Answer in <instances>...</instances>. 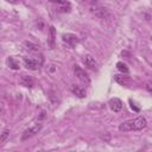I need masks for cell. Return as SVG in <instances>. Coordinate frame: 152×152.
I'll return each mask as SVG.
<instances>
[{"label":"cell","mask_w":152,"mask_h":152,"mask_svg":"<svg viewBox=\"0 0 152 152\" xmlns=\"http://www.w3.org/2000/svg\"><path fill=\"white\" fill-rule=\"evenodd\" d=\"M147 121L144 116H137L134 119H129L119 125L120 132H131V131H141L146 128Z\"/></svg>","instance_id":"6da1fadb"},{"label":"cell","mask_w":152,"mask_h":152,"mask_svg":"<svg viewBox=\"0 0 152 152\" xmlns=\"http://www.w3.org/2000/svg\"><path fill=\"white\" fill-rule=\"evenodd\" d=\"M42 127H43V125H42L40 122H38V124H36V125H33V126L28 127V128H27V129H25V131H24V133L21 134V140L24 141V140H27L28 138H31V137L36 135V134L42 129Z\"/></svg>","instance_id":"7a4b0ae2"},{"label":"cell","mask_w":152,"mask_h":152,"mask_svg":"<svg viewBox=\"0 0 152 152\" xmlns=\"http://www.w3.org/2000/svg\"><path fill=\"white\" fill-rule=\"evenodd\" d=\"M62 38H63V42L66 43V44H68L69 46H71V48L76 46V45L80 43V38H78L76 34H74V33H64Z\"/></svg>","instance_id":"3957f363"},{"label":"cell","mask_w":152,"mask_h":152,"mask_svg":"<svg viewBox=\"0 0 152 152\" xmlns=\"http://www.w3.org/2000/svg\"><path fill=\"white\" fill-rule=\"evenodd\" d=\"M23 62H24V65L30 69V70H37L39 66H40V62H38L37 59L34 58H30V57H24L23 58Z\"/></svg>","instance_id":"277c9868"},{"label":"cell","mask_w":152,"mask_h":152,"mask_svg":"<svg viewBox=\"0 0 152 152\" xmlns=\"http://www.w3.org/2000/svg\"><path fill=\"white\" fill-rule=\"evenodd\" d=\"M74 72H75V75L77 76V78L81 80L82 82H84V83H90V80H89L87 72H86L81 66L75 65V66H74Z\"/></svg>","instance_id":"5b68a950"},{"label":"cell","mask_w":152,"mask_h":152,"mask_svg":"<svg viewBox=\"0 0 152 152\" xmlns=\"http://www.w3.org/2000/svg\"><path fill=\"white\" fill-rule=\"evenodd\" d=\"M82 61H83L84 65H86L88 69H90V70H96V69H97V63H96V61H95L90 55L84 56Z\"/></svg>","instance_id":"8992f818"},{"label":"cell","mask_w":152,"mask_h":152,"mask_svg":"<svg viewBox=\"0 0 152 152\" xmlns=\"http://www.w3.org/2000/svg\"><path fill=\"white\" fill-rule=\"evenodd\" d=\"M108 104H109V107H110V109L113 112H120L122 109V101L120 99H118V97L110 99Z\"/></svg>","instance_id":"52a82bcc"},{"label":"cell","mask_w":152,"mask_h":152,"mask_svg":"<svg viewBox=\"0 0 152 152\" xmlns=\"http://www.w3.org/2000/svg\"><path fill=\"white\" fill-rule=\"evenodd\" d=\"M49 1L58 5L59 6V11H62V12H69L70 8H71V6H70L68 0H49Z\"/></svg>","instance_id":"ba28073f"},{"label":"cell","mask_w":152,"mask_h":152,"mask_svg":"<svg viewBox=\"0 0 152 152\" xmlns=\"http://www.w3.org/2000/svg\"><path fill=\"white\" fill-rule=\"evenodd\" d=\"M20 83H21L23 86H25V87L32 88V87H33V84H34V80L32 78V76L23 74V75H21V77H20Z\"/></svg>","instance_id":"9c48e42d"},{"label":"cell","mask_w":152,"mask_h":152,"mask_svg":"<svg viewBox=\"0 0 152 152\" xmlns=\"http://www.w3.org/2000/svg\"><path fill=\"white\" fill-rule=\"evenodd\" d=\"M91 11H93V13H94L96 17H99V18H101V19H104V18L109 17L108 11H107L106 8H103V7H95V8H93Z\"/></svg>","instance_id":"30bf717a"},{"label":"cell","mask_w":152,"mask_h":152,"mask_svg":"<svg viewBox=\"0 0 152 152\" xmlns=\"http://www.w3.org/2000/svg\"><path fill=\"white\" fill-rule=\"evenodd\" d=\"M71 91H72V94H74V95L78 96V97H81V99L86 97V89H84V88H82V87L72 86V87H71Z\"/></svg>","instance_id":"8fae6325"},{"label":"cell","mask_w":152,"mask_h":152,"mask_svg":"<svg viewBox=\"0 0 152 152\" xmlns=\"http://www.w3.org/2000/svg\"><path fill=\"white\" fill-rule=\"evenodd\" d=\"M114 80H115V82H118L121 86H127L131 82V78L128 76H124V75H114Z\"/></svg>","instance_id":"7c38bea8"},{"label":"cell","mask_w":152,"mask_h":152,"mask_svg":"<svg viewBox=\"0 0 152 152\" xmlns=\"http://www.w3.org/2000/svg\"><path fill=\"white\" fill-rule=\"evenodd\" d=\"M7 65H8L11 69H13V70H18V69L20 68L19 62H17L13 57H8V58H7Z\"/></svg>","instance_id":"4fadbf2b"},{"label":"cell","mask_w":152,"mask_h":152,"mask_svg":"<svg viewBox=\"0 0 152 152\" xmlns=\"http://www.w3.org/2000/svg\"><path fill=\"white\" fill-rule=\"evenodd\" d=\"M116 69L119 70V71H121L122 74H127L129 70H128V66L125 64V63H122V62H118L116 63Z\"/></svg>","instance_id":"5bb4252c"},{"label":"cell","mask_w":152,"mask_h":152,"mask_svg":"<svg viewBox=\"0 0 152 152\" xmlns=\"http://www.w3.org/2000/svg\"><path fill=\"white\" fill-rule=\"evenodd\" d=\"M10 137V129L8 128H5L4 131H2V133H1V138H0V144H4L6 140H7V138Z\"/></svg>","instance_id":"9a60e30c"},{"label":"cell","mask_w":152,"mask_h":152,"mask_svg":"<svg viewBox=\"0 0 152 152\" xmlns=\"http://www.w3.org/2000/svg\"><path fill=\"white\" fill-rule=\"evenodd\" d=\"M129 103H131V108H132L133 110H135V112H139V110H140V109H139V107H137V106H135L131 100H129Z\"/></svg>","instance_id":"2e32d148"},{"label":"cell","mask_w":152,"mask_h":152,"mask_svg":"<svg viewBox=\"0 0 152 152\" xmlns=\"http://www.w3.org/2000/svg\"><path fill=\"white\" fill-rule=\"evenodd\" d=\"M146 90H147L148 93H151V94H152V82H150V83H147V84H146Z\"/></svg>","instance_id":"e0dca14e"},{"label":"cell","mask_w":152,"mask_h":152,"mask_svg":"<svg viewBox=\"0 0 152 152\" xmlns=\"http://www.w3.org/2000/svg\"><path fill=\"white\" fill-rule=\"evenodd\" d=\"M8 2H12V4H17V2H19V0H7Z\"/></svg>","instance_id":"ac0fdd59"}]
</instances>
